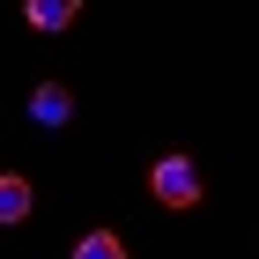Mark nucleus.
Here are the masks:
<instances>
[{"label": "nucleus", "instance_id": "f257e3e1", "mask_svg": "<svg viewBox=\"0 0 259 259\" xmlns=\"http://www.w3.org/2000/svg\"><path fill=\"white\" fill-rule=\"evenodd\" d=\"M148 193H156L163 207H200V163L193 156H163L156 170H148Z\"/></svg>", "mask_w": 259, "mask_h": 259}, {"label": "nucleus", "instance_id": "7ed1b4c3", "mask_svg": "<svg viewBox=\"0 0 259 259\" xmlns=\"http://www.w3.org/2000/svg\"><path fill=\"white\" fill-rule=\"evenodd\" d=\"M30 119L37 126H67L74 119V97H67L60 81H37V89H30Z\"/></svg>", "mask_w": 259, "mask_h": 259}, {"label": "nucleus", "instance_id": "f03ea898", "mask_svg": "<svg viewBox=\"0 0 259 259\" xmlns=\"http://www.w3.org/2000/svg\"><path fill=\"white\" fill-rule=\"evenodd\" d=\"M30 207H37L30 178H22V170H0V230H15V222H30Z\"/></svg>", "mask_w": 259, "mask_h": 259}, {"label": "nucleus", "instance_id": "39448f33", "mask_svg": "<svg viewBox=\"0 0 259 259\" xmlns=\"http://www.w3.org/2000/svg\"><path fill=\"white\" fill-rule=\"evenodd\" d=\"M74 259H126V237L119 230H89V237L74 244Z\"/></svg>", "mask_w": 259, "mask_h": 259}, {"label": "nucleus", "instance_id": "20e7f679", "mask_svg": "<svg viewBox=\"0 0 259 259\" xmlns=\"http://www.w3.org/2000/svg\"><path fill=\"white\" fill-rule=\"evenodd\" d=\"M74 15H81V0H22V22H30V30H45V37H52V30H67Z\"/></svg>", "mask_w": 259, "mask_h": 259}]
</instances>
